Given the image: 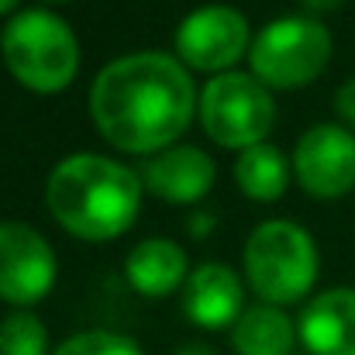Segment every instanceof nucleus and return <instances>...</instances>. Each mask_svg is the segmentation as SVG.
<instances>
[{
	"mask_svg": "<svg viewBox=\"0 0 355 355\" xmlns=\"http://www.w3.org/2000/svg\"><path fill=\"white\" fill-rule=\"evenodd\" d=\"M197 90L180 59L166 52H131L107 62L90 90V114L121 152H162L187 131Z\"/></svg>",
	"mask_w": 355,
	"mask_h": 355,
	"instance_id": "nucleus-1",
	"label": "nucleus"
},
{
	"mask_svg": "<svg viewBox=\"0 0 355 355\" xmlns=\"http://www.w3.org/2000/svg\"><path fill=\"white\" fill-rule=\"evenodd\" d=\"M52 218L83 241H111L124 235L141 207V176L107 155L62 159L45 187Z\"/></svg>",
	"mask_w": 355,
	"mask_h": 355,
	"instance_id": "nucleus-2",
	"label": "nucleus"
},
{
	"mask_svg": "<svg viewBox=\"0 0 355 355\" xmlns=\"http://www.w3.org/2000/svg\"><path fill=\"white\" fill-rule=\"evenodd\" d=\"M0 55L14 80L35 94H59L80 69L73 28L49 10H21L0 31Z\"/></svg>",
	"mask_w": 355,
	"mask_h": 355,
	"instance_id": "nucleus-3",
	"label": "nucleus"
},
{
	"mask_svg": "<svg viewBox=\"0 0 355 355\" xmlns=\"http://www.w3.org/2000/svg\"><path fill=\"white\" fill-rule=\"evenodd\" d=\"M245 276L272 307L304 300L318 279V245L293 221H266L245 241Z\"/></svg>",
	"mask_w": 355,
	"mask_h": 355,
	"instance_id": "nucleus-4",
	"label": "nucleus"
},
{
	"mask_svg": "<svg viewBox=\"0 0 355 355\" xmlns=\"http://www.w3.org/2000/svg\"><path fill=\"white\" fill-rule=\"evenodd\" d=\"M328 59H331V31L311 14L279 17L266 24L248 49L252 76L276 90H293L318 80Z\"/></svg>",
	"mask_w": 355,
	"mask_h": 355,
	"instance_id": "nucleus-5",
	"label": "nucleus"
},
{
	"mask_svg": "<svg viewBox=\"0 0 355 355\" xmlns=\"http://www.w3.org/2000/svg\"><path fill=\"white\" fill-rule=\"evenodd\" d=\"M276 104L266 83L252 73H221L200 94V124L225 148H252L262 145L272 131Z\"/></svg>",
	"mask_w": 355,
	"mask_h": 355,
	"instance_id": "nucleus-6",
	"label": "nucleus"
},
{
	"mask_svg": "<svg viewBox=\"0 0 355 355\" xmlns=\"http://www.w3.org/2000/svg\"><path fill=\"white\" fill-rule=\"evenodd\" d=\"M248 45V21L228 3H207L187 14L176 28V55L180 62L200 73H232Z\"/></svg>",
	"mask_w": 355,
	"mask_h": 355,
	"instance_id": "nucleus-7",
	"label": "nucleus"
},
{
	"mask_svg": "<svg viewBox=\"0 0 355 355\" xmlns=\"http://www.w3.org/2000/svg\"><path fill=\"white\" fill-rule=\"evenodd\" d=\"M55 252L24 221H0V300L14 307L38 304L55 283Z\"/></svg>",
	"mask_w": 355,
	"mask_h": 355,
	"instance_id": "nucleus-8",
	"label": "nucleus"
},
{
	"mask_svg": "<svg viewBox=\"0 0 355 355\" xmlns=\"http://www.w3.org/2000/svg\"><path fill=\"white\" fill-rule=\"evenodd\" d=\"M293 173L318 200L345 197L355 187V135L342 124L307 128L293 152Z\"/></svg>",
	"mask_w": 355,
	"mask_h": 355,
	"instance_id": "nucleus-9",
	"label": "nucleus"
},
{
	"mask_svg": "<svg viewBox=\"0 0 355 355\" xmlns=\"http://www.w3.org/2000/svg\"><path fill=\"white\" fill-rule=\"evenodd\" d=\"M141 183L169 204H197L207 197V190L214 187V162L207 152H200L197 145H173L155 152L145 169H141Z\"/></svg>",
	"mask_w": 355,
	"mask_h": 355,
	"instance_id": "nucleus-10",
	"label": "nucleus"
},
{
	"mask_svg": "<svg viewBox=\"0 0 355 355\" xmlns=\"http://www.w3.org/2000/svg\"><path fill=\"white\" fill-rule=\"evenodd\" d=\"M183 311L197 328L207 331H221L228 324L235 328V321L245 314L241 279L221 262L197 266L183 283Z\"/></svg>",
	"mask_w": 355,
	"mask_h": 355,
	"instance_id": "nucleus-11",
	"label": "nucleus"
},
{
	"mask_svg": "<svg viewBox=\"0 0 355 355\" xmlns=\"http://www.w3.org/2000/svg\"><path fill=\"white\" fill-rule=\"evenodd\" d=\"M297 338L311 355H355V290L318 293L300 314Z\"/></svg>",
	"mask_w": 355,
	"mask_h": 355,
	"instance_id": "nucleus-12",
	"label": "nucleus"
},
{
	"mask_svg": "<svg viewBox=\"0 0 355 355\" xmlns=\"http://www.w3.org/2000/svg\"><path fill=\"white\" fill-rule=\"evenodd\" d=\"M124 276L141 297H169L187 283V252L169 238H145L124 259Z\"/></svg>",
	"mask_w": 355,
	"mask_h": 355,
	"instance_id": "nucleus-13",
	"label": "nucleus"
},
{
	"mask_svg": "<svg viewBox=\"0 0 355 355\" xmlns=\"http://www.w3.org/2000/svg\"><path fill=\"white\" fill-rule=\"evenodd\" d=\"M293 342V321L272 304L248 307L232 328V345L238 355H290Z\"/></svg>",
	"mask_w": 355,
	"mask_h": 355,
	"instance_id": "nucleus-14",
	"label": "nucleus"
},
{
	"mask_svg": "<svg viewBox=\"0 0 355 355\" xmlns=\"http://www.w3.org/2000/svg\"><path fill=\"white\" fill-rule=\"evenodd\" d=\"M235 180L245 197H252L259 204H272L276 197H283V190L290 183V166L276 145L262 141V145H252L238 155Z\"/></svg>",
	"mask_w": 355,
	"mask_h": 355,
	"instance_id": "nucleus-15",
	"label": "nucleus"
},
{
	"mask_svg": "<svg viewBox=\"0 0 355 355\" xmlns=\"http://www.w3.org/2000/svg\"><path fill=\"white\" fill-rule=\"evenodd\" d=\"M0 355H49V331L31 311H14L0 321Z\"/></svg>",
	"mask_w": 355,
	"mask_h": 355,
	"instance_id": "nucleus-16",
	"label": "nucleus"
},
{
	"mask_svg": "<svg viewBox=\"0 0 355 355\" xmlns=\"http://www.w3.org/2000/svg\"><path fill=\"white\" fill-rule=\"evenodd\" d=\"M52 355H145L131 338L114 331H80L66 338Z\"/></svg>",
	"mask_w": 355,
	"mask_h": 355,
	"instance_id": "nucleus-17",
	"label": "nucleus"
},
{
	"mask_svg": "<svg viewBox=\"0 0 355 355\" xmlns=\"http://www.w3.org/2000/svg\"><path fill=\"white\" fill-rule=\"evenodd\" d=\"M335 111H338V118L345 121V124L355 128V80L342 83V90L335 94Z\"/></svg>",
	"mask_w": 355,
	"mask_h": 355,
	"instance_id": "nucleus-18",
	"label": "nucleus"
},
{
	"mask_svg": "<svg viewBox=\"0 0 355 355\" xmlns=\"http://www.w3.org/2000/svg\"><path fill=\"white\" fill-rule=\"evenodd\" d=\"M311 14H321V10H335V7H342V0H300Z\"/></svg>",
	"mask_w": 355,
	"mask_h": 355,
	"instance_id": "nucleus-19",
	"label": "nucleus"
},
{
	"mask_svg": "<svg viewBox=\"0 0 355 355\" xmlns=\"http://www.w3.org/2000/svg\"><path fill=\"white\" fill-rule=\"evenodd\" d=\"M176 355H218L211 345H200V342H193V345H183Z\"/></svg>",
	"mask_w": 355,
	"mask_h": 355,
	"instance_id": "nucleus-20",
	"label": "nucleus"
},
{
	"mask_svg": "<svg viewBox=\"0 0 355 355\" xmlns=\"http://www.w3.org/2000/svg\"><path fill=\"white\" fill-rule=\"evenodd\" d=\"M14 3H17V0H0V14H7V10H10Z\"/></svg>",
	"mask_w": 355,
	"mask_h": 355,
	"instance_id": "nucleus-21",
	"label": "nucleus"
}]
</instances>
